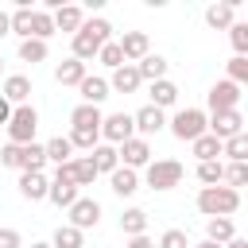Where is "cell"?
<instances>
[{
    "instance_id": "6da1fadb",
    "label": "cell",
    "mask_w": 248,
    "mask_h": 248,
    "mask_svg": "<svg viewBox=\"0 0 248 248\" xmlns=\"http://www.w3.org/2000/svg\"><path fill=\"white\" fill-rule=\"evenodd\" d=\"M105 43H112V23L108 19H85L74 35H70V58H78V62H93L97 58V50L105 46Z\"/></svg>"
},
{
    "instance_id": "7a4b0ae2",
    "label": "cell",
    "mask_w": 248,
    "mask_h": 248,
    "mask_svg": "<svg viewBox=\"0 0 248 248\" xmlns=\"http://www.w3.org/2000/svg\"><path fill=\"white\" fill-rule=\"evenodd\" d=\"M236 209H240V190H232V186H202L198 190V213L232 217Z\"/></svg>"
},
{
    "instance_id": "3957f363",
    "label": "cell",
    "mask_w": 248,
    "mask_h": 248,
    "mask_svg": "<svg viewBox=\"0 0 248 248\" xmlns=\"http://www.w3.org/2000/svg\"><path fill=\"white\" fill-rule=\"evenodd\" d=\"M182 174H186V170H182L178 159H151V163L143 167V186L163 194V190H174V186L182 182Z\"/></svg>"
},
{
    "instance_id": "277c9868",
    "label": "cell",
    "mask_w": 248,
    "mask_h": 248,
    "mask_svg": "<svg viewBox=\"0 0 248 248\" xmlns=\"http://www.w3.org/2000/svg\"><path fill=\"white\" fill-rule=\"evenodd\" d=\"M4 128H8V143L27 147V143H35V132H39V112H35L31 105H16V108H12V120H8Z\"/></svg>"
},
{
    "instance_id": "5b68a950",
    "label": "cell",
    "mask_w": 248,
    "mask_h": 248,
    "mask_svg": "<svg viewBox=\"0 0 248 248\" xmlns=\"http://www.w3.org/2000/svg\"><path fill=\"white\" fill-rule=\"evenodd\" d=\"M170 136L182 140V143H194L198 136H205V112L202 108H178L170 120H167Z\"/></svg>"
},
{
    "instance_id": "8992f818",
    "label": "cell",
    "mask_w": 248,
    "mask_h": 248,
    "mask_svg": "<svg viewBox=\"0 0 248 248\" xmlns=\"http://www.w3.org/2000/svg\"><path fill=\"white\" fill-rule=\"evenodd\" d=\"M205 132L213 136V140H232V136H240L244 132V116H240V108H229V112H209L205 116Z\"/></svg>"
},
{
    "instance_id": "52a82bcc",
    "label": "cell",
    "mask_w": 248,
    "mask_h": 248,
    "mask_svg": "<svg viewBox=\"0 0 248 248\" xmlns=\"http://www.w3.org/2000/svg\"><path fill=\"white\" fill-rule=\"evenodd\" d=\"M46 198H50L58 209H70V205L81 198V190L74 186V178H70L66 163H62V167H54V178H50V186H46Z\"/></svg>"
},
{
    "instance_id": "ba28073f",
    "label": "cell",
    "mask_w": 248,
    "mask_h": 248,
    "mask_svg": "<svg viewBox=\"0 0 248 248\" xmlns=\"http://www.w3.org/2000/svg\"><path fill=\"white\" fill-rule=\"evenodd\" d=\"M132 136H136V128H132V112H112V116L101 120V143L120 147V143L132 140Z\"/></svg>"
},
{
    "instance_id": "9c48e42d",
    "label": "cell",
    "mask_w": 248,
    "mask_h": 248,
    "mask_svg": "<svg viewBox=\"0 0 248 248\" xmlns=\"http://www.w3.org/2000/svg\"><path fill=\"white\" fill-rule=\"evenodd\" d=\"M116 155H120V167H128V170H143V167L151 163V143L140 140V136H132V140H124V143L116 147Z\"/></svg>"
},
{
    "instance_id": "30bf717a",
    "label": "cell",
    "mask_w": 248,
    "mask_h": 248,
    "mask_svg": "<svg viewBox=\"0 0 248 248\" xmlns=\"http://www.w3.org/2000/svg\"><path fill=\"white\" fill-rule=\"evenodd\" d=\"M66 213H70L66 225H74L78 232H85V229H97V221H101V202H97V198H78Z\"/></svg>"
},
{
    "instance_id": "8fae6325",
    "label": "cell",
    "mask_w": 248,
    "mask_h": 248,
    "mask_svg": "<svg viewBox=\"0 0 248 248\" xmlns=\"http://www.w3.org/2000/svg\"><path fill=\"white\" fill-rule=\"evenodd\" d=\"M205 105H209V112H229V108H236L240 105V85H232V81H213V89L205 93Z\"/></svg>"
},
{
    "instance_id": "7c38bea8",
    "label": "cell",
    "mask_w": 248,
    "mask_h": 248,
    "mask_svg": "<svg viewBox=\"0 0 248 248\" xmlns=\"http://www.w3.org/2000/svg\"><path fill=\"white\" fill-rule=\"evenodd\" d=\"M132 128H136V136H140V140H147V136H155V132H163V128H167V112H163V108H155V105H143V108H136V112H132Z\"/></svg>"
},
{
    "instance_id": "4fadbf2b",
    "label": "cell",
    "mask_w": 248,
    "mask_h": 248,
    "mask_svg": "<svg viewBox=\"0 0 248 248\" xmlns=\"http://www.w3.org/2000/svg\"><path fill=\"white\" fill-rule=\"evenodd\" d=\"M116 46H120V54H124L128 66H136L140 58L151 54V39H147V31H124V35L116 39Z\"/></svg>"
},
{
    "instance_id": "5bb4252c",
    "label": "cell",
    "mask_w": 248,
    "mask_h": 248,
    "mask_svg": "<svg viewBox=\"0 0 248 248\" xmlns=\"http://www.w3.org/2000/svg\"><path fill=\"white\" fill-rule=\"evenodd\" d=\"M0 97L16 108V105H27V97H31V78L27 74H8L4 78V85H0Z\"/></svg>"
},
{
    "instance_id": "9a60e30c",
    "label": "cell",
    "mask_w": 248,
    "mask_h": 248,
    "mask_svg": "<svg viewBox=\"0 0 248 248\" xmlns=\"http://www.w3.org/2000/svg\"><path fill=\"white\" fill-rule=\"evenodd\" d=\"M78 93H81V105H97V108H101V101H105L112 89H108V78H101V74H85L81 85H78Z\"/></svg>"
},
{
    "instance_id": "2e32d148",
    "label": "cell",
    "mask_w": 248,
    "mask_h": 248,
    "mask_svg": "<svg viewBox=\"0 0 248 248\" xmlns=\"http://www.w3.org/2000/svg\"><path fill=\"white\" fill-rule=\"evenodd\" d=\"M46 186H50V178L43 170H19V194L27 202H43L46 198Z\"/></svg>"
},
{
    "instance_id": "e0dca14e",
    "label": "cell",
    "mask_w": 248,
    "mask_h": 248,
    "mask_svg": "<svg viewBox=\"0 0 248 248\" xmlns=\"http://www.w3.org/2000/svg\"><path fill=\"white\" fill-rule=\"evenodd\" d=\"M205 23L213 31H229L236 23V0H225V4H209L205 8Z\"/></svg>"
},
{
    "instance_id": "ac0fdd59",
    "label": "cell",
    "mask_w": 248,
    "mask_h": 248,
    "mask_svg": "<svg viewBox=\"0 0 248 248\" xmlns=\"http://www.w3.org/2000/svg\"><path fill=\"white\" fill-rule=\"evenodd\" d=\"M147 105H155V108H170V105H178V85L170 81V78H159V81H151V89H147Z\"/></svg>"
},
{
    "instance_id": "d6986e66",
    "label": "cell",
    "mask_w": 248,
    "mask_h": 248,
    "mask_svg": "<svg viewBox=\"0 0 248 248\" xmlns=\"http://www.w3.org/2000/svg\"><path fill=\"white\" fill-rule=\"evenodd\" d=\"M101 120H105V112L97 105H74V112H70V128H81V132H101Z\"/></svg>"
},
{
    "instance_id": "ffe728a7",
    "label": "cell",
    "mask_w": 248,
    "mask_h": 248,
    "mask_svg": "<svg viewBox=\"0 0 248 248\" xmlns=\"http://www.w3.org/2000/svg\"><path fill=\"white\" fill-rule=\"evenodd\" d=\"M50 19H54V31H78L81 23H85V12L78 8V4H62V8H54L50 12Z\"/></svg>"
},
{
    "instance_id": "44dd1931",
    "label": "cell",
    "mask_w": 248,
    "mask_h": 248,
    "mask_svg": "<svg viewBox=\"0 0 248 248\" xmlns=\"http://www.w3.org/2000/svg\"><path fill=\"white\" fill-rule=\"evenodd\" d=\"M140 85H143V78H140V74H136V66H128V62H124L120 70H112V74H108V89H112V93H136Z\"/></svg>"
},
{
    "instance_id": "7402d4cb",
    "label": "cell",
    "mask_w": 248,
    "mask_h": 248,
    "mask_svg": "<svg viewBox=\"0 0 248 248\" xmlns=\"http://www.w3.org/2000/svg\"><path fill=\"white\" fill-rule=\"evenodd\" d=\"M66 170H70V178H74V186H78V190L97 182V167H93V159H89V155H74V159L66 163Z\"/></svg>"
},
{
    "instance_id": "603a6c76",
    "label": "cell",
    "mask_w": 248,
    "mask_h": 248,
    "mask_svg": "<svg viewBox=\"0 0 248 248\" xmlns=\"http://www.w3.org/2000/svg\"><path fill=\"white\" fill-rule=\"evenodd\" d=\"M108 182H112V194H116V198H132V194L140 190V170L116 167V170L108 174Z\"/></svg>"
},
{
    "instance_id": "cb8c5ba5",
    "label": "cell",
    "mask_w": 248,
    "mask_h": 248,
    "mask_svg": "<svg viewBox=\"0 0 248 248\" xmlns=\"http://www.w3.org/2000/svg\"><path fill=\"white\" fill-rule=\"evenodd\" d=\"M31 0H19V8L16 12H8V27H12V35H19V43L23 39H31Z\"/></svg>"
},
{
    "instance_id": "d4e9b609",
    "label": "cell",
    "mask_w": 248,
    "mask_h": 248,
    "mask_svg": "<svg viewBox=\"0 0 248 248\" xmlns=\"http://www.w3.org/2000/svg\"><path fill=\"white\" fill-rule=\"evenodd\" d=\"M81 78H85V62H78V58H62L54 66V81L58 85H81Z\"/></svg>"
},
{
    "instance_id": "484cf974",
    "label": "cell",
    "mask_w": 248,
    "mask_h": 248,
    "mask_svg": "<svg viewBox=\"0 0 248 248\" xmlns=\"http://www.w3.org/2000/svg\"><path fill=\"white\" fill-rule=\"evenodd\" d=\"M89 159H93L97 174H112V170L120 167V155H116V147H112V143H97V147L89 151Z\"/></svg>"
},
{
    "instance_id": "4316f807",
    "label": "cell",
    "mask_w": 248,
    "mask_h": 248,
    "mask_svg": "<svg viewBox=\"0 0 248 248\" xmlns=\"http://www.w3.org/2000/svg\"><path fill=\"white\" fill-rule=\"evenodd\" d=\"M232 236H236L232 217H209V221H205V240H213V244H229Z\"/></svg>"
},
{
    "instance_id": "83f0119b",
    "label": "cell",
    "mask_w": 248,
    "mask_h": 248,
    "mask_svg": "<svg viewBox=\"0 0 248 248\" xmlns=\"http://www.w3.org/2000/svg\"><path fill=\"white\" fill-rule=\"evenodd\" d=\"M167 66H170V62H167L163 54H147V58L136 62V74H140L143 81H159V78H167Z\"/></svg>"
},
{
    "instance_id": "f1b7e54d",
    "label": "cell",
    "mask_w": 248,
    "mask_h": 248,
    "mask_svg": "<svg viewBox=\"0 0 248 248\" xmlns=\"http://www.w3.org/2000/svg\"><path fill=\"white\" fill-rule=\"evenodd\" d=\"M43 151H46V163H54V167H62V163L74 159V147H70L66 136H50V140L43 143Z\"/></svg>"
},
{
    "instance_id": "f546056e",
    "label": "cell",
    "mask_w": 248,
    "mask_h": 248,
    "mask_svg": "<svg viewBox=\"0 0 248 248\" xmlns=\"http://www.w3.org/2000/svg\"><path fill=\"white\" fill-rule=\"evenodd\" d=\"M120 232H124V236H143V232H147V213H143L140 205L124 209V213H120Z\"/></svg>"
},
{
    "instance_id": "4dcf8cb0",
    "label": "cell",
    "mask_w": 248,
    "mask_h": 248,
    "mask_svg": "<svg viewBox=\"0 0 248 248\" xmlns=\"http://www.w3.org/2000/svg\"><path fill=\"white\" fill-rule=\"evenodd\" d=\"M50 248H85V232H78L74 225H58L50 236Z\"/></svg>"
},
{
    "instance_id": "1f68e13d",
    "label": "cell",
    "mask_w": 248,
    "mask_h": 248,
    "mask_svg": "<svg viewBox=\"0 0 248 248\" xmlns=\"http://www.w3.org/2000/svg\"><path fill=\"white\" fill-rule=\"evenodd\" d=\"M46 167V151H43V143H27V147H19V170H43Z\"/></svg>"
},
{
    "instance_id": "d6a6232c",
    "label": "cell",
    "mask_w": 248,
    "mask_h": 248,
    "mask_svg": "<svg viewBox=\"0 0 248 248\" xmlns=\"http://www.w3.org/2000/svg\"><path fill=\"white\" fill-rule=\"evenodd\" d=\"M54 35V19H50V12H43V8H35L31 12V39H39V43H46Z\"/></svg>"
},
{
    "instance_id": "836d02e7",
    "label": "cell",
    "mask_w": 248,
    "mask_h": 248,
    "mask_svg": "<svg viewBox=\"0 0 248 248\" xmlns=\"http://www.w3.org/2000/svg\"><path fill=\"white\" fill-rule=\"evenodd\" d=\"M221 155H229V163H248V132L225 140L221 143Z\"/></svg>"
},
{
    "instance_id": "e575fe53",
    "label": "cell",
    "mask_w": 248,
    "mask_h": 248,
    "mask_svg": "<svg viewBox=\"0 0 248 248\" xmlns=\"http://www.w3.org/2000/svg\"><path fill=\"white\" fill-rule=\"evenodd\" d=\"M190 151L198 155V163H209V159H217V155H221V140H213V136L205 132V136H198V140L190 143Z\"/></svg>"
},
{
    "instance_id": "d590c367",
    "label": "cell",
    "mask_w": 248,
    "mask_h": 248,
    "mask_svg": "<svg viewBox=\"0 0 248 248\" xmlns=\"http://www.w3.org/2000/svg\"><path fill=\"white\" fill-rule=\"evenodd\" d=\"M46 54H50V46L46 43H39V39H23L19 43V62H46Z\"/></svg>"
},
{
    "instance_id": "8d00e7d4",
    "label": "cell",
    "mask_w": 248,
    "mask_h": 248,
    "mask_svg": "<svg viewBox=\"0 0 248 248\" xmlns=\"http://www.w3.org/2000/svg\"><path fill=\"white\" fill-rule=\"evenodd\" d=\"M221 178H225V163H221V159L198 163V182H202V186H221Z\"/></svg>"
},
{
    "instance_id": "74e56055",
    "label": "cell",
    "mask_w": 248,
    "mask_h": 248,
    "mask_svg": "<svg viewBox=\"0 0 248 248\" xmlns=\"http://www.w3.org/2000/svg\"><path fill=\"white\" fill-rule=\"evenodd\" d=\"M225 70H229V78H225V81H232V85H244V81H248V58L232 54V58L225 62Z\"/></svg>"
},
{
    "instance_id": "f35d334b",
    "label": "cell",
    "mask_w": 248,
    "mask_h": 248,
    "mask_svg": "<svg viewBox=\"0 0 248 248\" xmlns=\"http://www.w3.org/2000/svg\"><path fill=\"white\" fill-rule=\"evenodd\" d=\"M97 62H101V66H108V70H120V66H124V54H120V46H116V43H105V46L97 50Z\"/></svg>"
},
{
    "instance_id": "ab89813d",
    "label": "cell",
    "mask_w": 248,
    "mask_h": 248,
    "mask_svg": "<svg viewBox=\"0 0 248 248\" xmlns=\"http://www.w3.org/2000/svg\"><path fill=\"white\" fill-rule=\"evenodd\" d=\"M229 39H232V50L240 58H248V23H232L229 27Z\"/></svg>"
},
{
    "instance_id": "60d3db41",
    "label": "cell",
    "mask_w": 248,
    "mask_h": 248,
    "mask_svg": "<svg viewBox=\"0 0 248 248\" xmlns=\"http://www.w3.org/2000/svg\"><path fill=\"white\" fill-rule=\"evenodd\" d=\"M221 182H225V186H232V190H236V186H244V182H248V163H229Z\"/></svg>"
},
{
    "instance_id": "b9f144b4",
    "label": "cell",
    "mask_w": 248,
    "mask_h": 248,
    "mask_svg": "<svg viewBox=\"0 0 248 248\" xmlns=\"http://www.w3.org/2000/svg\"><path fill=\"white\" fill-rule=\"evenodd\" d=\"M155 248H190V240H186V232L182 229H167L163 236H159V244Z\"/></svg>"
},
{
    "instance_id": "7bdbcfd3",
    "label": "cell",
    "mask_w": 248,
    "mask_h": 248,
    "mask_svg": "<svg viewBox=\"0 0 248 248\" xmlns=\"http://www.w3.org/2000/svg\"><path fill=\"white\" fill-rule=\"evenodd\" d=\"M0 167L19 170V147H16V143H0Z\"/></svg>"
},
{
    "instance_id": "ee69618b",
    "label": "cell",
    "mask_w": 248,
    "mask_h": 248,
    "mask_svg": "<svg viewBox=\"0 0 248 248\" xmlns=\"http://www.w3.org/2000/svg\"><path fill=\"white\" fill-rule=\"evenodd\" d=\"M0 248H23V236L16 229H0Z\"/></svg>"
},
{
    "instance_id": "f6af8a7d",
    "label": "cell",
    "mask_w": 248,
    "mask_h": 248,
    "mask_svg": "<svg viewBox=\"0 0 248 248\" xmlns=\"http://www.w3.org/2000/svg\"><path fill=\"white\" fill-rule=\"evenodd\" d=\"M128 248H155V240L143 232V236H128Z\"/></svg>"
},
{
    "instance_id": "bcb514c9",
    "label": "cell",
    "mask_w": 248,
    "mask_h": 248,
    "mask_svg": "<svg viewBox=\"0 0 248 248\" xmlns=\"http://www.w3.org/2000/svg\"><path fill=\"white\" fill-rule=\"evenodd\" d=\"M8 120H12V105L0 97V124H8Z\"/></svg>"
},
{
    "instance_id": "7dc6e473",
    "label": "cell",
    "mask_w": 248,
    "mask_h": 248,
    "mask_svg": "<svg viewBox=\"0 0 248 248\" xmlns=\"http://www.w3.org/2000/svg\"><path fill=\"white\" fill-rule=\"evenodd\" d=\"M4 35H12V27H8V12L0 8V39H4Z\"/></svg>"
},
{
    "instance_id": "c3c4849f",
    "label": "cell",
    "mask_w": 248,
    "mask_h": 248,
    "mask_svg": "<svg viewBox=\"0 0 248 248\" xmlns=\"http://www.w3.org/2000/svg\"><path fill=\"white\" fill-rule=\"evenodd\" d=\"M221 248H248V240H244V236H232V240H229V244H221Z\"/></svg>"
},
{
    "instance_id": "681fc988",
    "label": "cell",
    "mask_w": 248,
    "mask_h": 248,
    "mask_svg": "<svg viewBox=\"0 0 248 248\" xmlns=\"http://www.w3.org/2000/svg\"><path fill=\"white\" fill-rule=\"evenodd\" d=\"M190 248H221V244H213V240H198V244H190Z\"/></svg>"
},
{
    "instance_id": "f907efd6",
    "label": "cell",
    "mask_w": 248,
    "mask_h": 248,
    "mask_svg": "<svg viewBox=\"0 0 248 248\" xmlns=\"http://www.w3.org/2000/svg\"><path fill=\"white\" fill-rule=\"evenodd\" d=\"M31 248H50V240H31Z\"/></svg>"
},
{
    "instance_id": "816d5d0a",
    "label": "cell",
    "mask_w": 248,
    "mask_h": 248,
    "mask_svg": "<svg viewBox=\"0 0 248 248\" xmlns=\"http://www.w3.org/2000/svg\"><path fill=\"white\" fill-rule=\"evenodd\" d=\"M0 74H4V58H0Z\"/></svg>"
}]
</instances>
